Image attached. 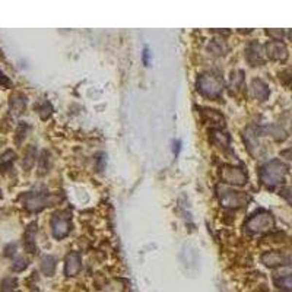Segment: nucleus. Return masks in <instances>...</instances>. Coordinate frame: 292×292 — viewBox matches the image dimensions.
<instances>
[{"instance_id": "1a4fd4ad", "label": "nucleus", "mask_w": 292, "mask_h": 292, "mask_svg": "<svg viewBox=\"0 0 292 292\" xmlns=\"http://www.w3.org/2000/svg\"><path fill=\"white\" fill-rule=\"evenodd\" d=\"M245 59L251 66H260L263 65V49L258 43L253 41L248 44L247 50H245Z\"/></svg>"}, {"instance_id": "6ab92c4d", "label": "nucleus", "mask_w": 292, "mask_h": 292, "mask_svg": "<svg viewBox=\"0 0 292 292\" xmlns=\"http://www.w3.org/2000/svg\"><path fill=\"white\" fill-rule=\"evenodd\" d=\"M257 133L253 127L247 129L245 133H244V139H245V145H247V149L254 155L256 154V149L258 148V142H257Z\"/></svg>"}, {"instance_id": "2eb2a0df", "label": "nucleus", "mask_w": 292, "mask_h": 292, "mask_svg": "<svg viewBox=\"0 0 292 292\" xmlns=\"http://www.w3.org/2000/svg\"><path fill=\"white\" fill-rule=\"evenodd\" d=\"M261 261L264 263V266L267 267H277V266H282L285 264L286 261V257L277 251H269V253H264L261 256Z\"/></svg>"}, {"instance_id": "b1692460", "label": "nucleus", "mask_w": 292, "mask_h": 292, "mask_svg": "<svg viewBox=\"0 0 292 292\" xmlns=\"http://www.w3.org/2000/svg\"><path fill=\"white\" fill-rule=\"evenodd\" d=\"M30 129H31V127H30L25 121H21V123H19L18 130H17V137H15L17 143H22V140L27 137V133H28Z\"/></svg>"}, {"instance_id": "6e6552de", "label": "nucleus", "mask_w": 292, "mask_h": 292, "mask_svg": "<svg viewBox=\"0 0 292 292\" xmlns=\"http://www.w3.org/2000/svg\"><path fill=\"white\" fill-rule=\"evenodd\" d=\"M266 54L269 56V59L275 62H285L288 59V49L279 40L269 41L266 44Z\"/></svg>"}, {"instance_id": "20e7f679", "label": "nucleus", "mask_w": 292, "mask_h": 292, "mask_svg": "<svg viewBox=\"0 0 292 292\" xmlns=\"http://www.w3.org/2000/svg\"><path fill=\"white\" fill-rule=\"evenodd\" d=\"M196 86H197V91L207 98H219L223 89V84L212 75L199 76Z\"/></svg>"}, {"instance_id": "4be33fe9", "label": "nucleus", "mask_w": 292, "mask_h": 292, "mask_svg": "<svg viewBox=\"0 0 292 292\" xmlns=\"http://www.w3.org/2000/svg\"><path fill=\"white\" fill-rule=\"evenodd\" d=\"M35 110H37V113L40 114V117L43 120H47L52 116V113H53V107H52V104L47 100H43V101L37 103Z\"/></svg>"}, {"instance_id": "a211bd4d", "label": "nucleus", "mask_w": 292, "mask_h": 292, "mask_svg": "<svg viewBox=\"0 0 292 292\" xmlns=\"http://www.w3.org/2000/svg\"><path fill=\"white\" fill-rule=\"evenodd\" d=\"M17 159V154L14 151H6L2 154V156H0V172H6L8 170L12 168L14 162Z\"/></svg>"}, {"instance_id": "0eeeda50", "label": "nucleus", "mask_w": 292, "mask_h": 292, "mask_svg": "<svg viewBox=\"0 0 292 292\" xmlns=\"http://www.w3.org/2000/svg\"><path fill=\"white\" fill-rule=\"evenodd\" d=\"M221 178L228 183V184H234V186H244L247 183V172L238 167L234 165H223L221 167Z\"/></svg>"}, {"instance_id": "4468645a", "label": "nucleus", "mask_w": 292, "mask_h": 292, "mask_svg": "<svg viewBox=\"0 0 292 292\" xmlns=\"http://www.w3.org/2000/svg\"><path fill=\"white\" fill-rule=\"evenodd\" d=\"M251 94L254 95V98L260 100V101H266L270 95V89L267 86L266 82H263L261 79H253L251 82Z\"/></svg>"}, {"instance_id": "39448f33", "label": "nucleus", "mask_w": 292, "mask_h": 292, "mask_svg": "<svg viewBox=\"0 0 292 292\" xmlns=\"http://www.w3.org/2000/svg\"><path fill=\"white\" fill-rule=\"evenodd\" d=\"M52 234L56 240H63L69 235L72 229V219L69 212H59L54 213L52 218Z\"/></svg>"}, {"instance_id": "aec40b11", "label": "nucleus", "mask_w": 292, "mask_h": 292, "mask_svg": "<svg viewBox=\"0 0 292 292\" xmlns=\"http://www.w3.org/2000/svg\"><path fill=\"white\" fill-rule=\"evenodd\" d=\"M52 164V155L49 151H43L38 158V175H46L50 170Z\"/></svg>"}, {"instance_id": "7ed1b4c3", "label": "nucleus", "mask_w": 292, "mask_h": 292, "mask_svg": "<svg viewBox=\"0 0 292 292\" xmlns=\"http://www.w3.org/2000/svg\"><path fill=\"white\" fill-rule=\"evenodd\" d=\"M218 197L223 207H242L248 203L250 197L244 191H237L228 187H218Z\"/></svg>"}, {"instance_id": "cd10ccee", "label": "nucleus", "mask_w": 292, "mask_h": 292, "mask_svg": "<svg viewBox=\"0 0 292 292\" xmlns=\"http://www.w3.org/2000/svg\"><path fill=\"white\" fill-rule=\"evenodd\" d=\"M15 253H17V244H9V245L5 248V256H6V257H12Z\"/></svg>"}, {"instance_id": "7c9ffc66", "label": "nucleus", "mask_w": 292, "mask_h": 292, "mask_svg": "<svg viewBox=\"0 0 292 292\" xmlns=\"http://www.w3.org/2000/svg\"><path fill=\"white\" fill-rule=\"evenodd\" d=\"M288 38H289V40L292 41V30H291V31L288 33Z\"/></svg>"}, {"instance_id": "2f4dec72", "label": "nucleus", "mask_w": 292, "mask_h": 292, "mask_svg": "<svg viewBox=\"0 0 292 292\" xmlns=\"http://www.w3.org/2000/svg\"><path fill=\"white\" fill-rule=\"evenodd\" d=\"M3 197V194H2V190H0V199H2Z\"/></svg>"}, {"instance_id": "a878e982", "label": "nucleus", "mask_w": 292, "mask_h": 292, "mask_svg": "<svg viewBox=\"0 0 292 292\" xmlns=\"http://www.w3.org/2000/svg\"><path fill=\"white\" fill-rule=\"evenodd\" d=\"M27 267H28V261H27V258H24V257L17 258V260L14 261V264H12V270H15V272H22V270H25Z\"/></svg>"}, {"instance_id": "c85d7f7f", "label": "nucleus", "mask_w": 292, "mask_h": 292, "mask_svg": "<svg viewBox=\"0 0 292 292\" xmlns=\"http://www.w3.org/2000/svg\"><path fill=\"white\" fill-rule=\"evenodd\" d=\"M269 35L280 38V37H283V33H282V31H269Z\"/></svg>"}, {"instance_id": "bb28decb", "label": "nucleus", "mask_w": 292, "mask_h": 292, "mask_svg": "<svg viewBox=\"0 0 292 292\" xmlns=\"http://www.w3.org/2000/svg\"><path fill=\"white\" fill-rule=\"evenodd\" d=\"M0 85L5 86V88H11L12 86V81L2 70H0Z\"/></svg>"}, {"instance_id": "ddd939ff", "label": "nucleus", "mask_w": 292, "mask_h": 292, "mask_svg": "<svg viewBox=\"0 0 292 292\" xmlns=\"http://www.w3.org/2000/svg\"><path fill=\"white\" fill-rule=\"evenodd\" d=\"M35 235H37V223L33 222L27 226L25 234H24V245L27 251L30 253H37V242H35Z\"/></svg>"}, {"instance_id": "393cba45", "label": "nucleus", "mask_w": 292, "mask_h": 292, "mask_svg": "<svg viewBox=\"0 0 292 292\" xmlns=\"http://www.w3.org/2000/svg\"><path fill=\"white\" fill-rule=\"evenodd\" d=\"M18 280L15 277H6L2 280V283H0V291L2 292H12L17 286Z\"/></svg>"}, {"instance_id": "f03ea898", "label": "nucleus", "mask_w": 292, "mask_h": 292, "mask_svg": "<svg viewBox=\"0 0 292 292\" xmlns=\"http://www.w3.org/2000/svg\"><path fill=\"white\" fill-rule=\"evenodd\" d=\"M60 200L59 196L49 194V193H38V191H28L22 196V203L27 210L30 212H40L47 206H53Z\"/></svg>"}, {"instance_id": "f8f14e48", "label": "nucleus", "mask_w": 292, "mask_h": 292, "mask_svg": "<svg viewBox=\"0 0 292 292\" xmlns=\"http://www.w3.org/2000/svg\"><path fill=\"white\" fill-rule=\"evenodd\" d=\"M27 97L21 92H15L12 97H11V101H9V110L14 116H21L25 108H27Z\"/></svg>"}, {"instance_id": "f3484780", "label": "nucleus", "mask_w": 292, "mask_h": 292, "mask_svg": "<svg viewBox=\"0 0 292 292\" xmlns=\"http://www.w3.org/2000/svg\"><path fill=\"white\" fill-rule=\"evenodd\" d=\"M40 269L46 276H53L56 272V258L53 256H43L40 261Z\"/></svg>"}, {"instance_id": "9b49d317", "label": "nucleus", "mask_w": 292, "mask_h": 292, "mask_svg": "<svg viewBox=\"0 0 292 292\" xmlns=\"http://www.w3.org/2000/svg\"><path fill=\"white\" fill-rule=\"evenodd\" d=\"M82 267V261H81V254L76 251H72L68 254L66 257V266H65V273L66 276H75L79 273Z\"/></svg>"}, {"instance_id": "c756f323", "label": "nucleus", "mask_w": 292, "mask_h": 292, "mask_svg": "<svg viewBox=\"0 0 292 292\" xmlns=\"http://www.w3.org/2000/svg\"><path fill=\"white\" fill-rule=\"evenodd\" d=\"M282 155H283V156H289V159H292V149H289V151H285V152H282Z\"/></svg>"}, {"instance_id": "9d476101", "label": "nucleus", "mask_w": 292, "mask_h": 292, "mask_svg": "<svg viewBox=\"0 0 292 292\" xmlns=\"http://www.w3.org/2000/svg\"><path fill=\"white\" fill-rule=\"evenodd\" d=\"M200 116H202V119H203L206 123L212 124L215 129H219V127H222V126L225 124V119H223V116H222L219 111H216V110L202 108V110H200Z\"/></svg>"}, {"instance_id": "5701e85b", "label": "nucleus", "mask_w": 292, "mask_h": 292, "mask_svg": "<svg viewBox=\"0 0 292 292\" xmlns=\"http://www.w3.org/2000/svg\"><path fill=\"white\" fill-rule=\"evenodd\" d=\"M276 283H277L279 288L285 289L286 292H292V275H286V276L277 277Z\"/></svg>"}, {"instance_id": "412c9836", "label": "nucleus", "mask_w": 292, "mask_h": 292, "mask_svg": "<svg viewBox=\"0 0 292 292\" xmlns=\"http://www.w3.org/2000/svg\"><path fill=\"white\" fill-rule=\"evenodd\" d=\"M35 158H37V149H35V146H30V148L25 151V158H24V162H22L25 171H30V170L34 167Z\"/></svg>"}, {"instance_id": "f257e3e1", "label": "nucleus", "mask_w": 292, "mask_h": 292, "mask_svg": "<svg viewBox=\"0 0 292 292\" xmlns=\"http://www.w3.org/2000/svg\"><path fill=\"white\" fill-rule=\"evenodd\" d=\"M288 172V167L279 161V159H272L269 162H266L261 170H260V180L264 186L267 187H273L277 186L283 181L285 175Z\"/></svg>"}, {"instance_id": "423d86ee", "label": "nucleus", "mask_w": 292, "mask_h": 292, "mask_svg": "<svg viewBox=\"0 0 292 292\" xmlns=\"http://www.w3.org/2000/svg\"><path fill=\"white\" fill-rule=\"evenodd\" d=\"M275 225V219L272 216V213L269 212H257L256 215H253L248 221H247V229L250 232L258 234V232H266L269 229H272Z\"/></svg>"}, {"instance_id": "dca6fc26", "label": "nucleus", "mask_w": 292, "mask_h": 292, "mask_svg": "<svg viewBox=\"0 0 292 292\" xmlns=\"http://www.w3.org/2000/svg\"><path fill=\"white\" fill-rule=\"evenodd\" d=\"M210 139L213 142V145H216L218 148L222 149H229V136L226 133H223L219 129H212L210 130Z\"/></svg>"}]
</instances>
